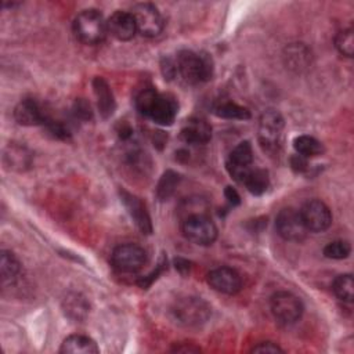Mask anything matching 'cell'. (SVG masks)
Segmentation results:
<instances>
[{
	"label": "cell",
	"instance_id": "obj_1",
	"mask_svg": "<svg viewBox=\"0 0 354 354\" xmlns=\"http://www.w3.org/2000/svg\"><path fill=\"white\" fill-rule=\"evenodd\" d=\"M137 111L160 126H170L176 120L178 112L177 100L165 93H159L152 87L141 90L136 97Z\"/></svg>",
	"mask_w": 354,
	"mask_h": 354
},
{
	"label": "cell",
	"instance_id": "obj_2",
	"mask_svg": "<svg viewBox=\"0 0 354 354\" xmlns=\"http://www.w3.org/2000/svg\"><path fill=\"white\" fill-rule=\"evenodd\" d=\"M177 71L189 84L207 82L213 76L214 64L209 54L196 53L192 50H181L176 58Z\"/></svg>",
	"mask_w": 354,
	"mask_h": 354
},
{
	"label": "cell",
	"instance_id": "obj_3",
	"mask_svg": "<svg viewBox=\"0 0 354 354\" xmlns=\"http://www.w3.org/2000/svg\"><path fill=\"white\" fill-rule=\"evenodd\" d=\"M72 28L76 39L87 46L100 44L108 33L106 21L102 14L94 8L79 12L73 19Z\"/></svg>",
	"mask_w": 354,
	"mask_h": 354
},
{
	"label": "cell",
	"instance_id": "obj_4",
	"mask_svg": "<svg viewBox=\"0 0 354 354\" xmlns=\"http://www.w3.org/2000/svg\"><path fill=\"white\" fill-rule=\"evenodd\" d=\"M171 314L180 325L199 326L209 319L212 308L202 297L184 296L174 301L171 306Z\"/></svg>",
	"mask_w": 354,
	"mask_h": 354
},
{
	"label": "cell",
	"instance_id": "obj_5",
	"mask_svg": "<svg viewBox=\"0 0 354 354\" xmlns=\"http://www.w3.org/2000/svg\"><path fill=\"white\" fill-rule=\"evenodd\" d=\"M283 129H285V120L278 111L267 109L261 113L259 119L257 138L263 151L271 155L279 151Z\"/></svg>",
	"mask_w": 354,
	"mask_h": 354
},
{
	"label": "cell",
	"instance_id": "obj_6",
	"mask_svg": "<svg viewBox=\"0 0 354 354\" xmlns=\"http://www.w3.org/2000/svg\"><path fill=\"white\" fill-rule=\"evenodd\" d=\"M181 231L184 236L199 246H209L217 239V227L206 213L191 214L183 218Z\"/></svg>",
	"mask_w": 354,
	"mask_h": 354
},
{
	"label": "cell",
	"instance_id": "obj_7",
	"mask_svg": "<svg viewBox=\"0 0 354 354\" xmlns=\"http://www.w3.org/2000/svg\"><path fill=\"white\" fill-rule=\"evenodd\" d=\"M270 308L274 318L283 325H292L297 322L303 314L301 300L286 290L275 292L270 299Z\"/></svg>",
	"mask_w": 354,
	"mask_h": 354
},
{
	"label": "cell",
	"instance_id": "obj_8",
	"mask_svg": "<svg viewBox=\"0 0 354 354\" xmlns=\"http://www.w3.org/2000/svg\"><path fill=\"white\" fill-rule=\"evenodd\" d=\"M147 260L145 249L137 243L119 245L111 254V263L119 272H137L147 264Z\"/></svg>",
	"mask_w": 354,
	"mask_h": 354
},
{
	"label": "cell",
	"instance_id": "obj_9",
	"mask_svg": "<svg viewBox=\"0 0 354 354\" xmlns=\"http://www.w3.org/2000/svg\"><path fill=\"white\" fill-rule=\"evenodd\" d=\"M137 32L145 37H156L165 28V19L159 10L151 3H138L131 8Z\"/></svg>",
	"mask_w": 354,
	"mask_h": 354
},
{
	"label": "cell",
	"instance_id": "obj_10",
	"mask_svg": "<svg viewBox=\"0 0 354 354\" xmlns=\"http://www.w3.org/2000/svg\"><path fill=\"white\" fill-rule=\"evenodd\" d=\"M275 228L281 238L290 242H301L307 236V228L301 220L300 212L293 207L279 210L275 218Z\"/></svg>",
	"mask_w": 354,
	"mask_h": 354
},
{
	"label": "cell",
	"instance_id": "obj_11",
	"mask_svg": "<svg viewBox=\"0 0 354 354\" xmlns=\"http://www.w3.org/2000/svg\"><path fill=\"white\" fill-rule=\"evenodd\" d=\"M299 212L308 232H322L332 224V213L319 199L307 201Z\"/></svg>",
	"mask_w": 354,
	"mask_h": 354
},
{
	"label": "cell",
	"instance_id": "obj_12",
	"mask_svg": "<svg viewBox=\"0 0 354 354\" xmlns=\"http://www.w3.org/2000/svg\"><path fill=\"white\" fill-rule=\"evenodd\" d=\"M252 163H253L252 145L249 141H241L230 152L228 159L225 162V167L234 180L242 183L246 173L252 169Z\"/></svg>",
	"mask_w": 354,
	"mask_h": 354
},
{
	"label": "cell",
	"instance_id": "obj_13",
	"mask_svg": "<svg viewBox=\"0 0 354 354\" xmlns=\"http://www.w3.org/2000/svg\"><path fill=\"white\" fill-rule=\"evenodd\" d=\"M207 283L220 293L235 295L242 288V278L236 270L223 266L209 271Z\"/></svg>",
	"mask_w": 354,
	"mask_h": 354
},
{
	"label": "cell",
	"instance_id": "obj_14",
	"mask_svg": "<svg viewBox=\"0 0 354 354\" xmlns=\"http://www.w3.org/2000/svg\"><path fill=\"white\" fill-rule=\"evenodd\" d=\"M120 199L127 210V213L130 214L131 220L134 221V224L137 225V228L142 232L149 235L152 232V221L149 217V213L145 207V203L136 195L127 192L126 189H120Z\"/></svg>",
	"mask_w": 354,
	"mask_h": 354
},
{
	"label": "cell",
	"instance_id": "obj_15",
	"mask_svg": "<svg viewBox=\"0 0 354 354\" xmlns=\"http://www.w3.org/2000/svg\"><path fill=\"white\" fill-rule=\"evenodd\" d=\"M106 30L119 41H129L137 33L136 21L129 11L118 10L106 19Z\"/></svg>",
	"mask_w": 354,
	"mask_h": 354
},
{
	"label": "cell",
	"instance_id": "obj_16",
	"mask_svg": "<svg viewBox=\"0 0 354 354\" xmlns=\"http://www.w3.org/2000/svg\"><path fill=\"white\" fill-rule=\"evenodd\" d=\"M14 119L22 126H37L44 124L48 116L37 100L24 98L14 108Z\"/></svg>",
	"mask_w": 354,
	"mask_h": 354
},
{
	"label": "cell",
	"instance_id": "obj_17",
	"mask_svg": "<svg viewBox=\"0 0 354 354\" xmlns=\"http://www.w3.org/2000/svg\"><path fill=\"white\" fill-rule=\"evenodd\" d=\"M180 137L184 142L192 145H203L212 138V127L202 118H189L184 122Z\"/></svg>",
	"mask_w": 354,
	"mask_h": 354
},
{
	"label": "cell",
	"instance_id": "obj_18",
	"mask_svg": "<svg viewBox=\"0 0 354 354\" xmlns=\"http://www.w3.org/2000/svg\"><path fill=\"white\" fill-rule=\"evenodd\" d=\"M4 165L14 171H25L32 166V152L21 144H10L4 151Z\"/></svg>",
	"mask_w": 354,
	"mask_h": 354
},
{
	"label": "cell",
	"instance_id": "obj_19",
	"mask_svg": "<svg viewBox=\"0 0 354 354\" xmlns=\"http://www.w3.org/2000/svg\"><path fill=\"white\" fill-rule=\"evenodd\" d=\"M93 88H94V94L97 98V106H98L101 116L104 119L112 116V113L116 108V104H115V98H113V94H112V90H111L108 82L104 77L97 76L93 80Z\"/></svg>",
	"mask_w": 354,
	"mask_h": 354
},
{
	"label": "cell",
	"instance_id": "obj_20",
	"mask_svg": "<svg viewBox=\"0 0 354 354\" xmlns=\"http://www.w3.org/2000/svg\"><path fill=\"white\" fill-rule=\"evenodd\" d=\"M100 351L97 343L84 335H71L61 343L59 353L72 354H97Z\"/></svg>",
	"mask_w": 354,
	"mask_h": 354
},
{
	"label": "cell",
	"instance_id": "obj_21",
	"mask_svg": "<svg viewBox=\"0 0 354 354\" xmlns=\"http://www.w3.org/2000/svg\"><path fill=\"white\" fill-rule=\"evenodd\" d=\"M242 184L246 187V189L259 196L263 195L268 187H270V177H268V171L266 169H260V167H252L246 176L242 180Z\"/></svg>",
	"mask_w": 354,
	"mask_h": 354
},
{
	"label": "cell",
	"instance_id": "obj_22",
	"mask_svg": "<svg viewBox=\"0 0 354 354\" xmlns=\"http://www.w3.org/2000/svg\"><path fill=\"white\" fill-rule=\"evenodd\" d=\"M65 314L73 321H83L88 314V303L80 293H69L62 303Z\"/></svg>",
	"mask_w": 354,
	"mask_h": 354
},
{
	"label": "cell",
	"instance_id": "obj_23",
	"mask_svg": "<svg viewBox=\"0 0 354 354\" xmlns=\"http://www.w3.org/2000/svg\"><path fill=\"white\" fill-rule=\"evenodd\" d=\"M21 272V263L11 250H1L0 274L3 285H10L17 281Z\"/></svg>",
	"mask_w": 354,
	"mask_h": 354
},
{
	"label": "cell",
	"instance_id": "obj_24",
	"mask_svg": "<svg viewBox=\"0 0 354 354\" xmlns=\"http://www.w3.org/2000/svg\"><path fill=\"white\" fill-rule=\"evenodd\" d=\"M213 113L223 119L230 120H248L250 119V111L236 102L232 101H223L213 106Z\"/></svg>",
	"mask_w": 354,
	"mask_h": 354
},
{
	"label": "cell",
	"instance_id": "obj_25",
	"mask_svg": "<svg viewBox=\"0 0 354 354\" xmlns=\"http://www.w3.org/2000/svg\"><path fill=\"white\" fill-rule=\"evenodd\" d=\"M293 148L296 153L304 156V158H314L324 152V145L321 141H318L313 136H299L293 140Z\"/></svg>",
	"mask_w": 354,
	"mask_h": 354
},
{
	"label": "cell",
	"instance_id": "obj_26",
	"mask_svg": "<svg viewBox=\"0 0 354 354\" xmlns=\"http://www.w3.org/2000/svg\"><path fill=\"white\" fill-rule=\"evenodd\" d=\"M180 183V174L173 170H166L158 181L156 196L159 201H167L176 191Z\"/></svg>",
	"mask_w": 354,
	"mask_h": 354
},
{
	"label": "cell",
	"instance_id": "obj_27",
	"mask_svg": "<svg viewBox=\"0 0 354 354\" xmlns=\"http://www.w3.org/2000/svg\"><path fill=\"white\" fill-rule=\"evenodd\" d=\"M332 289H333V293L336 295V297L339 300L346 301V303H351L353 296H354V281H353L351 274L337 275L333 281Z\"/></svg>",
	"mask_w": 354,
	"mask_h": 354
},
{
	"label": "cell",
	"instance_id": "obj_28",
	"mask_svg": "<svg viewBox=\"0 0 354 354\" xmlns=\"http://www.w3.org/2000/svg\"><path fill=\"white\" fill-rule=\"evenodd\" d=\"M286 62L290 68H306L310 62V51L304 44H292L286 48Z\"/></svg>",
	"mask_w": 354,
	"mask_h": 354
},
{
	"label": "cell",
	"instance_id": "obj_29",
	"mask_svg": "<svg viewBox=\"0 0 354 354\" xmlns=\"http://www.w3.org/2000/svg\"><path fill=\"white\" fill-rule=\"evenodd\" d=\"M335 46L337 48V51L347 57L351 58L354 54V36H353V29L351 28H346L343 30H340L336 37H335Z\"/></svg>",
	"mask_w": 354,
	"mask_h": 354
},
{
	"label": "cell",
	"instance_id": "obj_30",
	"mask_svg": "<svg viewBox=\"0 0 354 354\" xmlns=\"http://www.w3.org/2000/svg\"><path fill=\"white\" fill-rule=\"evenodd\" d=\"M350 252H351V246L346 241H333L324 248V256L333 260L346 259L348 257Z\"/></svg>",
	"mask_w": 354,
	"mask_h": 354
},
{
	"label": "cell",
	"instance_id": "obj_31",
	"mask_svg": "<svg viewBox=\"0 0 354 354\" xmlns=\"http://www.w3.org/2000/svg\"><path fill=\"white\" fill-rule=\"evenodd\" d=\"M44 126H46L47 131H48L54 138L66 140V138L71 136V131H69L68 126L64 124V123L59 122V120H54V119L48 118V119L44 122Z\"/></svg>",
	"mask_w": 354,
	"mask_h": 354
},
{
	"label": "cell",
	"instance_id": "obj_32",
	"mask_svg": "<svg viewBox=\"0 0 354 354\" xmlns=\"http://www.w3.org/2000/svg\"><path fill=\"white\" fill-rule=\"evenodd\" d=\"M72 113L76 119H80V120H90L91 116H93L90 104L87 101H84L83 98H79V100L75 101L73 108H72Z\"/></svg>",
	"mask_w": 354,
	"mask_h": 354
},
{
	"label": "cell",
	"instance_id": "obj_33",
	"mask_svg": "<svg viewBox=\"0 0 354 354\" xmlns=\"http://www.w3.org/2000/svg\"><path fill=\"white\" fill-rule=\"evenodd\" d=\"M160 71H162L165 79H167V80H171L173 77H176V75L178 73L176 59H171L169 57H163L162 61H160Z\"/></svg>",
	"mask_w": 354,
	"mask_h": 354
},
{
	"label": "cell",
	"instance_id": "obj_34",
	"mask_svg": "<svg viewBox=\"0 0 354 354\" xmlns=\"http://www.w3.org/2000/svg\"><path fill=\"white\" fill-rule=\"evenodd\" d=\"M252 353H260V354H264V353H283V350L274 342H261V343H257L256 346H253V348L250 350Z\"/></svg>",
	"mask_w": 354,
	"mask_h": 354
},
{
	"label": "cell",
	"instance_id": "obj_35",
	"mask_svg": "<svg viewBox=\"0 0 354 354\" xmlns=\"http://www.w3.org/2000/svg\"><path fill=\"white\" fill-rule=\"evenodd\" d=\"M307 159H308V158H304V156H301V155H299V153H295V155H292L290 159H289L290 167H292L296 173H304V171H307V169H308V160H307Z\"/></svg>",
	"mask_w": 354,
	"mask_h": 354
},
{
	"label": "cell",
	"instance_id": "obj_36",
	"mask_svg": "<svg viewBox=\"0 0 354 354\" xmlns=\"http://www.w3.org/2000/svg\"><path fill=\"white\" fill-rule=\"evenodd\" d=\"M166 266V261H160L159 264H158V267L149 274V275H147V277H144L138 283H140V286L141 288H147L148 285H151L152 282H153V279H156L158 278V275L163 271V267Z\"/></svg>",
	"mask_w": 354,
	"mask_h": 354
},
{
	"label": "cell",
	"instance_id": "obj_37",
	"mask_svg": "<svg viewBox=\"0 0 354 354\" xmlns=\"http://www.w3.org/2000/svg\"><path fill=\"white\" fill-rule=\"evenodd\" d=\"M224 196H225V199L230 202V205H232V206H236V205H239L241 203V196H239V194H238V191L234 188V187H225V189H224Z\"/></svg>",
	"mask_w": 354,
	"mask_h": 354
},
{
	"label": "cell",
	"instance_id": "obj_38",
	"mask_svg": "<svg viewBox=\"0 0 354 354\" xmlns=\"http://www.w3.org/2000/svg\"><path fill=\"white\" fill-rule=\"evenodd\" d=\"M173 351H177V353H199L201 348L198 346H194L192 343H180V344H176L173 348Z\"/></svg>",
	"mask_w": 354,
	"mask_h": 354
}]
</instances>
